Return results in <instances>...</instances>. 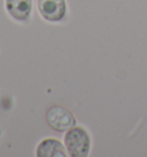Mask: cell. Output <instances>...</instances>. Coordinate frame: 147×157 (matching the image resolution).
Segmentation results:
<instances>
[{
  "instance_id": "1",
  "label": "cell",
  "mask_w": 147,
  "mask_h": 157,
  "mask_svg": "<svg viewBox=\"0 0 147 157\" xmlns=\"http://www.w3.org/2000/svg\"><path fill=\"white\" fill-rule=\"evenodd\" d=\"M64 144L73 157L88 156L90 151V136L82 127H71L64 136Z\"/></svg>"
},
{
  "instance_id": "2",
  "label": "cell",
  "mask_w": 147,
  "mask_h": 157,
  "mask_svg": "<svg viewBox=\"0 0 147 157\" xmlns=\"http://www.w3.org/2000/svg\"><path fill=\"white\" fill-rule=\"evenodd\" d=\"M46 119L49 126L58 132L70 129L76 124V119L73 113L68 109L60 105H54L49 108L46 113Z\"/></svg>"
},
{
  "instance_id": "3",
  "label": "cell",
  "mask_w": 147,
  "mask_h": 157,
  "mask_svg": "<svg viewBox=\"0 0 147 157\" xmlns=\"http://www.w3.org/2000/svg\"><path fill=\"white\" fill-rule=\"evenodd\" d=\"M40 15L49 22H59L67 12L66 0H38Z\"/></svg>"
},
{
  "instance_id": "4",
  "label": "cell",
  "mask_w": 147,
  "mask_h": 157,
  "mask_svg": "<svg viewBox=\"0 0 147 157\" xmlns=\"http://www.w3.org/2000/svg\"><path fill=\"white\" fill-rule=\"evenodd\" d=\"M6 10L13 19L25 22L32 10V0H6Z\"/></svg>"
},
{
  "instance_id": "5",
  "label": "cell",
  "mask_w": 147,
  "mask_h": 157,
  "mask_svg": "<svg viewBox=\"0 0 147 157\" xmlns=\"http://www.w3.org/2000/svg\"><path fill=\"white\" fill-rule=\"evenodd\" d=\"M37 156L38 157H64L67 154L64 152L62 143L55 139H46L39 143L37 148Z\"/></svg>"
}]
</instances>
